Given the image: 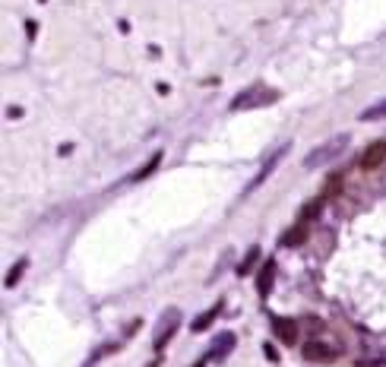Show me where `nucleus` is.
I'll return each mask as SVG.
<instances>
[{
    "label": "nucleus",
    "mask_w": 386,
    "mask_h": 367,
    "mask_svg": "<svg viewBox=\"0 0 386 367\" xmlns=\"http://www.w3.org/2000/svg\"><path fill=\"white\" fill-rule=\"evenodd\" d=\"M348 143H352V136L348 134H339V136H332V139H326V143H320L314 152H310L308 159H304V168H320V165H326V161H332V159H339L342 152L348 149Z\"/></svg>",
    "instance_id": "1"
},
{
    "label": "nucleus",
    "mask_w": 386,
    "mask_h": 367,
    "mask_svg": "<svg viewBox=\"0 0 386 367\" xmlns=\"http://www.w3.org/2000/svg\"><path fill=\"white\" fill-rule=\"evenodd\" d=\"M181 326V311L178 307H171V311L162 313V320H158V329H156V339H152V345H156V351H165V345H168V339L174 333H178Z\"/></svg>",
    "instance_id": "2"
},
{
    "label": "nucleus",
    "mask_w": 386,
    "mask_h": 367,
    "mask_svg": "<svg viewBox=\"0 0 386 367\" xmlns=\"http://www.w3.org/2000/svg\"><path fill=\"white\" fill-rule=\"evenodd\" d=\"M279 99V92H273V89H247L241 92L235 101H231V111H244V108H257V105H273V101Z\"/></svg>",
    "instance_id": "3"
},
{
    "label": "nucleus",
    "mask_w": 386,
    "mask_h": 367,
    "mask_svg": "<svg viewBox=\"0 0 386 367\" xmlns=\"http://www.w3.org/2000/svg\"><path fill=\"white\" fill-rule=\"evenodd\" d=\"M288 149H291V146H288V143H285V146H279V149H275V152H273V156H269V159L263 161V168H260V171H257V178H253L250 184H247V190H244V193H250V190H257V187H260V184H263V181L269 178V174H273V171H275V165H279V161H282V159H285V152H288Z\"/></svg>",
    "instance_id": "4"
},
{
    "label": "nucleus",
    "mask_w": 386,
    "mask_h": 367,
    "mask_svg": "<svg viewBox=\"0 0 386 367\" xmlns=\"http://www.w3.org/2000/svg\"><path fill=\"white\" fill-rule=\"evenodd\" d=\"M304 358H308V361H317V364H332L339 358V351L332 348V345H326V342H308L304 345Z\"/></svg>",
    "instance_id": "5"
},
{
    "label": "nucleus",
    "mask_w": 386,
    "mask_h": 367,
    "mask_svg": "<svg viewBox=\"0 0 386 367\" xmlns=\"http://www.w3.org/2000/svg\"><path fill=\"white\" fill-rule=\"evenodd\" d=\"M386 161V143L380 139V143H370L367 149H364V156H361V168L364 171H374V168H380Z\"/></svg>",
    "instance_id": "6"
},
{
    "label": "nucleus",
    "mask_w": 386,
    "mask_h": 367,
    "mask_svg": "<svg viewBox=\"0 0 386 367\" xmlns=\"http://www.w3.org/2000/svg\"><path fill=\"white\" fill-rule=\"evenodd\" d=\"M273 333L285 345H295L298 342V323L288 320V317H273Z\"/></svg>",
    "instance_id": "7"
},
{
    "label": "nucleus",
    "mask_w": 386,
    "mask_h": 367,
    "mask_svg": "<svg viewBox=\"0 0 386 367\" xmlns=\"http://www.w3.org/2000/svg\"><path fill=\"white\" fill-rule=\"evenodd\" d=\"M235 342H238V339H235V333H222V336H218V339L213 342V348H209V355H206V358H209V361H222V358L228 355L231 348H235Z\"/></svg>",
    "instance_id": "8"
},
{
    "label": "nucleus",
    "mask_w": 386,
    "mask_h": 367,
    "mask_svg": "<svg viewBox=\"0 0 386 367\" xmlns=\"http://www.w3.org/2000/svg\"><path fill=\"white\" fill-rule=\"evenodd\" d=\"M273 278H275V260H266L263 269H260V276H257V291H260V298L269 295V288H273Z\"/></svg>",
    "instance_id": "9"
},
{
    "label": "nucleus",
    "mask_w": 386,
    "mask_h": 367,
    "mask_svg": "<svg viewBox=\"0 0 386 367\" xmlns=\"http://www.w3.org/2000/svg\"><path fill=\"white\" fill-rule=\"evenodd\" d=\"M304 241H308V225L304 222H298L288 234H282V244L285 247H298V244H304Z\"/></svg>",
    "instance_id": "10"
},
{
    "label": "nucleus",
    "mask_w": 386,
    "mask_h": 367,
    "mask_svg": "<svg viewBox=\"0 0 386 367\" xmlns=\"http://www.w3.org/2000/svg\"><path fill=\"white\" fill-rule=\"evenodd\" d=\"M218 311H222V304L209 307L206 313H200V317H196V320L191 323V329H193V333H203V329H209V326H213V320L218 317Z\"/></svg>",
    "instance_id": "11"
},
{
    "label": "nucleus",
    "mask_w": 386,
    "mask_h": 367,
    "mask_svg": "<svg viewBox=\"0 0 386 367\" xmlns=\"http://www.w3.org/2000/svg\"><path fill=\"white\" fill-rule=\"evenodd\" d=\"M158 165H162V152H156V156H152L149 161H146V165L140 168V171H136V174H130V181H133V184H140V181H146V178H149V174L152 171H156V168Z\"/></svg>",
    "instance_id": "12"
},
{
    "label": "nucleus",
    "mask_w": 386,
    "mask_h": 367,
    "mask_svg": "<svg viewBox=\"0 0 386 367\" xmlns=\"http://www.w3.org/2000/svg\"><path fill=\"white\" fill-rule=\"evenodd\" d=\"M26 269H29V260H26V256H23V260H16V263H13V269H10V273H6V288H13V285H16L19 282V278H23L26 276Z\"/></svg>",
    "instance_id": "13"
},
{
    "label": "nucleus",
    "mask_w": 386,
    "mask_h": 367,
    "mask_svg": "<svg viewBox=\"0 0 386 367\" xmlns=\"http://www.w3.org/2000/svg\"><path fill=\"white\" fill-rule=\"evenodd\" d=\"M386 117V99L383 101H377V105H370V108H364L361 111V121H383Z\"/></svg>",
    "instance_id": "14"
},
{
    "label": "nucleus",
    "mask_w": 386,
    "mask_h": 367,
    "mask_svg": "<svg viewBox=\"0 0 386 367\" xmlns=\"http://www.w3.org/2000/svg\"><path fill=\"white\" fill-rule=\"evenodd\" d=\"M342 181H345L342 174H332V178L323 184V200H330V196H336V193H339V190H342Z\"/></svg>",
    "instance_id": "15"
},
{
    "label": "nucleus",
    "mask_w": 386,
    "mask_h": 367,
    "mask_svg": "<svg viewBox=\"0 0 386 367\" xmlns=\"http://www.w3.org/2000/svg\"><path fill=\"white\" fill-rule=\"evenodd\" d=\"M257 260H260V247H250V251H247V256H244V263L238 266V276H247V273H250V266H253Z\"/></svg>",
    "instance_id": "16"
},
{
    "label": "nucleus",
    "mask_w": 386,
    "mask_h": 367,
    "mask_svg": "<svg viewBox=\"0 0 386 367\" xmlns=\"http://www.w3.org/2000/svg\"><path fill=\"white\" fill-rule=\"evenodd\" d=\"M320 203H323V200H317V203H308V209H304V212H301V222H304V225H308V222H310V218H314V216H317V212H320Z\"/></svg>",
    "instance_id": "17"
},
{
    "label": "nucleus",
    "mask_w": 386,
    "mask_h": 367,
    "mask_svg": "<svg viewBox=\"0 0 386 367\" xmlns=\"http://www.w3.org/2000/svg\"><path fill=\"white\" fill-rule=\"evenodd\" d=\"M196 367H206V364H203V361H200V364H196Z\"/></svg>",
    "instance_id": "18"
},
{
    "label": "nucleus",
    "mask_w": 386,
    "mask_h": 367,
    "mask_svg": "<svg viewBox=\"0 0 386 367\" xmlns=\"http://www.w3.org/2000/svg\"><path fill=\"white\" fill-rule=\"evenodd\" d=\"M41 4H45V0H41Z\"/></svg>",
    "instance_id": "19"
}]
</instances>
